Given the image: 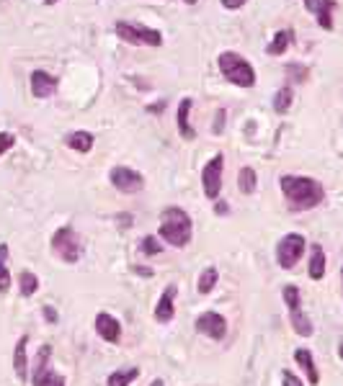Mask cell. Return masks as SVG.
I'll use <instances>...</instances> for the list:
<instances>
[{
	"label": "cell",
	"instance_id": "cell-1",
	"mask_svg": "<svg viewBox=\"0 0 343 386\" xmlns=\"http://www.w3.org/2000/svg\"><path fill=\"white\" fill-rule=\"evenodd\" d=\"M279 188L292 211H310V209L320 207L325 198L323 183L310 175H281Z\"/></svg>",
	"mask_w": 343,
	"mask_h": 386
},
{
	"label": "cell",
	"instance_id": "cell-2",
	"mask_svg": "<svg viewBox=\"0 0 343 386\" xmlns=\"http://www.w3.org/2000/svg\"><path fill=\"white\" fill-rule=\"evenodd\" d=\"M162 243H168L171 247H186L194 237V225L191 216L178 207H168L160 214V229H158Z\"/></svg>",
	"mask_w": 343,
	"mask_h": 386
},
{
	"label": "cell",
	"instance_id": "cell-3",
	"mask_svg": "<svg viewBox=\"0 0 343 386\" xmlns=\"http://www.w3.org/2000/svg\"><path fill=\"white\" fill-rule=\"evenodd\" d=\"M217 67L225 75V80L237 85V88H253L256 85V70H253V64L245 57H240L237 52H222L217 57Z\"/></svg>",
	"mask_w": 343,
	"mask_h": 386
},
{
	"label": "cell",
	"instance_id": "cell-4",
	"mask_svg": "<svg viewBox=\"0 0 343 386\" xmlns=\"http://www.w3.org/2000/svg\"><path fill=\"white\" fill-rule=\"evenodd\" d=\"M52 252L62 263H67V265L81 261L83 243H81V237H78V232H75L72 227H60V229L52 234Z\"/></svg>",
	"mask_w": 343,
	"mask_h": 386
},
{
	"label": "cell",
	"instance_id": "cell-5",
	"mask_svg": "<svg viewBox=\"0 0 343 386\" xmlns=\"http://www.w3.org/2000/svg\"><path fill=\"white\" fill-rule=\"evenodd\" d=\"M117 36L126 44L135 46H160L162 44V34L158 28L150 26H140V24H132V21H119L117 26Z\"/></svg>",
	"mask_w": 343,
	"mask_h": 386
},
{
	"label": "cell",
	"instance_id": "cell-6",
	"mask_svg": "<svg viewBox=\"0 0 343 386\" xmlns=\"http://www.w3.org/2000/svg\"><path fill=\"white\" fill-rule=\"evenodd\" d=\"M31 386H65V378L52 369V345H42L31 369Z\"/></svg>",
	"mask_w": 343,
	"mask_h": 386
},
{
	"label": "cell",
	"instance_id": "cell-7",
	"mask_svg": "<svg viewBox=\"0 0 343 386\" xmlns=\"http://www.w3.org/2000/svg\"><path fill=\"white\" fill-rule=\"evenodd\" d=\"M307 250V240L302 237L299 232H289L284 234L276 245V263H279V268L284 270H292L302 261V255Z\"/></svg>",
	"mask_w": 343,
	"mask_h": 386
},
{
	"label": "cell",
	"instance_id": "cell-8",
	"mask_svg": "<svg viewBox=\"0 0 343 386\" xmlns=\"http://www.w3.org/2000/svg\"><path fill=\"white\" fill-rule=\"evenodd\" d=\"M222 178H225V155L217 152L215 157L204 165V170H201V188H204V196H207L209 201H219Z\"/></svg>",
	"mask_w": 343,
	"mask_h": 386
},
{
	"label": "cell",
	"instance_id": "cell-9",
	"mask_svg": "<svg viewBox=\"0 0 343 386\" xmlns=\"http://www.w3.org/2000/svg\"><path fill=\"white\" fill-rule=\"evenodd\" d=\"M108 180H111V186H114L119 193H140V191L144 188L142 173L132 170V168H126V165H114V168L108 170Z\"/></svg>",
	"mask_w": 343,
	"mask_h": 386
},
{
	"label": "cell",
	"instance_id": "cell-10",
	"mask_svg": "<svg viewBox=\"0 0 343 386\" xmlns=\"http://www.w3.org/2000/svg\"><path fill=\"white\" fill-rule=\"evenodd\" d=\"M196 333H201L209 340H225L227 319L219 312H204L196 317Z\"/></svg>",
	"mask_w": 343,
	"mask_h": 386
},
{
	"label": "cell",
	"instance_id": "cell-11",
	"mask_svg": "<svg viewBox=\"0 0 343 386\" xmlns=\"http://www.w3.org/2000/svg\"><path fill=\"white\" fill-rule=\"evenodd\" d=\"M96 333H99L101 340L117 345L122 340V322L114 315H108V312H99L96 315Z\"/></svg>",
	"mask_w": 343,
	"mask_h": 386
},
{
	"label": "cell",
	"instance_id": "cell-12",
	"mask_svg": "<svg viewBox=\"0 0 343 386\" xmlns=\"http://www.w3.org/2000/svg\"><path fill=\"white\" fill-rule=\"evenodd\" d=\"M57 88H60V80L47 70L31 72V96L34 98H52Z\"/></svg>",
	"mask_w": 343,
	"mask_h": 386
},
{
	"label": "cell",
	"instance_id": "cell-13",
	"mask_svg": "<svg viewBox=\"0 0 343 386\" xmlns=\"http://www.w3.org/2000/svg\"><path fill=\"white\" fill-rule=\"evenodd\" d=\"M176 294H178L176 283L165 286V291H162L160 299H158V304H155V319H158V322H162V324L173 322V317H176Z\"/></svg>",
	"mask_w": 343,
	"mask_h": 386
},
{
	"label": "cell",
	"instance_id": "cell-14",
	"mask_svg": "<svg viewBox=\"0 0 343 386\" xmlns=\"http://www.w3.org/2000/svg\"><path fill=\"white\" fill-rule=\"evenodd\" d=\"M191 106H194V100L191 98H181L178 114H176V119H178V134L183 137L186 142L196 139V129L191 126Z\"/></svg>",
	"mask_w": 343,
	"mask_h": 386
},
{
	"label": "cell",
	"instance_id": "cell-15",
	"mask_svg": "<svg viewBox=\"0 0 343 386\" xmlns=\"http://www.w3.org/2000/svg\"><path fill=\"white\" fill-rule=\"evenodd\" d=\"M28 335H21L13 348V371H16L18 381H28V356H26Z\"/></svg>",
	"mask_w": 343,
	"mask_h": 386
},
{
	"label": "cell",
	"instance_id": "cell-16",
	"mask_svg": "<svg viewBox=\"0 0 343 386\" xmlns=\"http://www.w3.org/2000/svg\"><path fill=\"white\" fill-rule=\"evenodd\" d=\"M294 360H297L299 369L307 374V381H310V386L320 384V371H317V366H315V358H312V353L307 351V348H299V351H294Z\"/></svg>",
	"mask_w": 343,
	"mask_h": 386
},
{
	"label": "cell",
	"instance_id": "cell-17",
	"mask_svg": "<svg viewBox=\"0 0 343 386\" xmlns=\"http://www.w3.org/2000/svg\"><path fill=\"white\" fill-rule=\"evenodd\" d=\"M65 144L70 147V150H75V152H90L93 150V144H96V137L90 134V132H85V129H78V132H70V134L65 137Z\"/></svg>",
	"mask_w": 343,
	"mask_h": 386
},
{
	"label": "cell",
	"instance_id": "cell-18",
	"mask_svg": "<svg viewBox=\"0 0 343 386\" xmlns=\"http://www.w3.org/2000/svg\"><path fill=\"white\" fill-rule=\"evenodd\" d=\"M307 273L312 281H323L325 276V250L320 245H312L310 247V265H307Z\"/></svg>",
	"mask_w": 343,
	"mask_h": 386
},
{
	"label": "cell",
	"instance_id": "cell-19",
	"mask_svg": "<svg viewBox=\"0 0 343 386\" xmlns=\"http://www.w3.org/2000/svg\"><path fill=\"white\" fill-rule=\"evenodd\" d=\"M289 324H292V330L299 335V337H310V335L315 333V327L310 322V317L302 312V309H292L289 312Z\"/></svg>",
	"mask_w": 343,
	"mask_h": 386
},
{
	"label": "cell",
	"instance_id": "cell-20",
	"mask_svg": "<svg viewBox=\"0 0 343 386\" xmlns=\"http://www.w3.org/2000/svg\"><path fill=\"white\" fill-rule=\"evenodd\" d=\"M292 42H294V31L292 28H281V31L274 34L271 44L266 46V54H284L292 46Z\"/></svg>",
	"mask_w": 343,
	"mask_h": 386
},
{
	"label": "cell",
	"instance_id": "cell-21",
	"mask_svg": "<svg viewBox=\"0 0 343 386\" xmlns=\"http://www.w3.org/2000/svg\"><path fill=\"white\" fill-rule=\"evenodd\" d=\"M140 378V369L135 366H129V369H119V371H111L106 378V386H132Z\"/></svg>",
	"mask_w": 343,
	"mask_h": 386
},
{
	"label": "cell",
	"instance_id": "cell-22",
	"mask_svg": "<svg viewBox=\"0 0 343 386\" xmlns=\"http://www.w3.org/2000/svg\"><path fill=\"white\" fill-rule=\"evenodd\" d=\"M237 188H240V193H245V196L256 193V188H258V175H256L253 168L245 165V168L237 170Z\"/></svg>",
	"mask_w": 343,
	"mask_h": 386
},
{
	"label": "cell",
	"instance_id": "cell-23",
	"mask_svg": "<svg viewBox=\"0 0 343 386\" xmlns=\"http://www.w3.org/2000/svg\"><path fill=\"white\" fill-rule=\"evenodd\" d=\"M333 10H335V0H320V6L315 10L317 26L325 28V31H333Z\"/></svg>",
	"mask_w": 343,
	"mask_h": 386
},
{
	"label": "cell",
	"instance_id": "cell-24",
	"mask_svg": "<svg viewBox=\"0 0 343 386\" xmlns=\"http://www.w3.org/2000/svg\"><path fill=\"white\" fill-rule=\"evenodd\" d=\"M8 258H10V250L6 243H0V294H6L10 288V268H8Z\"/></svg>",
	"mask_w": 343,
	"mask_h": 386
},
{
	"label": "cell",
	"instance_id": "cell-25",
	"mask_svg": "<svg viewBox=\"0 0 343 386\" xmlns=\"http://www.w3.org/2000/svg\"><path fill=\"white\" fill-rule=\"evenodd\" d=\"M18 291L24 297H34L36 291H39V276L31 273V270H21L18 273Z\"/></svg>",
	"mask_w": 343,
	"mask_h": 386
},
{
	"label": "cell",
	"instance_id": "cell-26",
	"mask_svg": "<svg viewBox=\"0 0 343 386\" xmlns=\"http://www.w3.org/2000/svg\"><path fill=\"white\" fill-rule=\"evenodd\" d=\"M292 100H294V90L289 88V85H284V88H279L274 93V111L284 116L289 108H292Z\"/></svg>",
	"mask_w": 343,
	"mask_h": 386
},
{
	"label": "cell",
	"instance_id": "cell-27",
	"mask_svg": "<svg viewBox=\"0 0 343 386\" xmlns=\"http://www.w3.org/2000/svg\"><path fill=\"white\" fill-rule=\"evenodd\" d=\"M217 281H219V273H217L215 265H209V268H204V273L199 276V294H212L217 286Z\"/></svg>",
	"mask_w": 343,
	"mask_h": 386
},
{
	"label": "cell",
	"instance_id": "cell-28",
	"mask_svg": "<svg viewBox=\"0 0 343 386\" xmlns=\"http://www.w3.org/2000/svg\"><path fill=\"white\" fill-rule=\"evenodd\" d=\"M281 297H284V304L289 306V312L292 309H302V291H299L294 283H289V286H284V291H281Z\"/></svg>",
	"mask_w": 343,
	"mask_h": 386
},
{
	"label": "cell",
	"instance_id": "cell-29",
	"mask_svg": "<svg viewBox=\"0 0 343 386\" xmlns=\"http://www.w3.org/2000/svg\"><path fill=\"white\" fill-rule=\"evenodd\" d=\"M287 78L292 82H305L307 78H310V70H307L305 64H299V62H289L287 64Z\"/></svg>",
	"mask_w": 343,
	"mask_h": 386
},
{
	"label": "cell",
	"instance_id": "cell-30",
	"mask_svg": "<svg viewBox=\"0 0 343 386\" xmlns=\"http://www.w3.org/2000/svg\"><path fill=\"white\" fill-rule=\"evenodd\" d=\"M142 252L144 255H160L162 243L158 240V237H153V234H147V237L142 240Z\"/></svg>",
	"mask_w": 343,
	"mask_h": 386
},
{
	"label": "cell",
	"instance_id": "cell-31",
	"mask_svg": "<svg viewBox=\"0 0 343 386\" xmlns=\"http://www.w3.org/2000/svg\"><path fill=\"white\" fill-rule=\"evenodd\" d=\"M16 144V137L10 134V132H0V155H6Z\"/></svg>",
	"mask_w": 343,
	"mask_h": 386
},
{
	"label": "cell",
	"instance_id": "cell-32",
	"mask_svg": "<svg viewBox=\"0 0 343 386\" xmlns=\"http://www.w3.org/2000/svg\"><path fill=\"white\" fill-rule=\"evenodd\" d=\"M281 386H305V384H302V378L294 376L292 371H281Z\"/></svg>",
	"mask_w": 343,
	"mask_h": 386
},
{
	"label": "cell",
	"instance_id": "cell-33",
	"mask_svg": "<svg viewBox=\"0 0 343 386\" xmlns=\"http://www.w3.org/2000/svg\"><path fill=\"white\" fill-rule=\"evenodd\" d=\"M248 0H222V8L227 10H237V8H243Z\"/></svg>",
	"mask_w": 343,
	"mask_h": 386
},
{
	"label": "cell",
	"instance_id": "cell-34",
	"mask_svg": "<svg viewBox=\"0 0 343 386\" xmlns=\"http://www.w3.org/2000/svg\"><path fill=\"white\" fill-rule=\"evenodd\" d=\"M42 315H44V319L49 324H57V319H60V317H57V312H54L52 306H44V309H42Z\"/></svg>",
	"mask_w": 343,
	"mask_h": 386
},
{
	"label": "cell",
	"instance_id": "cell-35",
	"mask_svg": "<svg viewBox=\"0 0 343 386\" xmlns=\"http://www.w3.org/2000/svg\"><path fill=\"white\" fill-rule=\"evenodd\" d=\"M132 270H135L137 276H144V279H150V276H153V268H147V265H135Z\"/></svg>",
	"mask_w": 343,
	"mask_h": 386
},
{
	"label": "cell",
	"instance_id": "cell-36",
	"mask_svg": "<svg viewBox=\"0 0 343 386\" xmlns=\"http://www.w3.org/2000/svg\"><path fill=\"white\" fill-rule=\"evenodd\" d=\"M222 121H225V111L219 108V111H217V121H215V134H219V132H222Z\"/></svg>",
	"mask_w": 343,
	"mask_h": 386
},
{
	"label": "cell",
	"instance_id": "cell-37",
	"mask_svg": "<svg viewBox=\"0 0 343 386\" xmlns=\"http://www.w3.org/2000/svg\"><path fill=\"white\" fill-rule=\"evenodd\" d=\"M215 211H217V214H219V216H222V214H227V211H230V207H227V204H222V201H217Z\"/></svg>",
	"mask_w": 343,
	"mask_h": 386
},
{
	"label": "cell",
	"instance_id": "cell-38",
	"mask_svg": "<svg viewBox=\"0 0 343 386\" xmlns=\"http://www.w3.org/2000/svg\"><path fill=\"white\" fill-rule=\"evenodd\" d=\"M305 6H307V10H310V13H315L317 6H320V0H305Z\"/></svg>",
	"mask_w": 343,
	"mask_h": 386
},
{
	"label": "cell",
	"instance_id": "cell-39",
	"mask_svg": "<svg viewBox=\"0 0 343 386\" xmlns=\"http://www.w3.org/2000/svg\"><path fill=\"white\" fill-rule=\"evenodd\" d=\"M162 108H165V100L155 103V106H147V111H150V114H158V111H162Z\"/></svg>",
	"mask_w": 343,
	"mask_h": 386
},
{
	"label": "cell",
	"instance_id": "cell-40",
	"mask_svg": "<svg viewBox=\"0 0 343 386\" xmlns=\"http://www.w3.org/2000/svg\"><path fill=\"white\" fill-rule=\"evenodd\" d=\"M150 386H165V384H162V378H155V381H153Z\"/></svg>",
	"mask_w": 343,
	"mask_h": 386
},
{
	"label": "cell",
	"instance_id": "cell-41",
	"mask_svg": "<svg viewBox=\"0 0 343 386\" xmlns=\"http://www.w3.org/2000/svg\"><path fill=\"white\" fill-rule=\"evenodd\" d=\"M338 356H341V360H343V342L338 345Z\"/></svg>",
	"mask_w": 343,
	"mask_h": 386
},
{
	"label": "cell",
	"instance_id": "cell-42",
	"mask_svg": "<svg viewBox=\"0 0 343 386\" xmlns=\"http://www.w3.org/2000/svg\"><path fill=\"white\" fill-rule=\"evenodd\" d=\"M47 6H54V3H60V0H44Z\"/></svg>",
	"mask_w": 343,
	"mask_h": 386
},
{
	"label": "cell",
	"instance_id": "cell-43",
	"mask_svg": "<svg viewBox=\"0 0 343 386\" xmlns=\"http://www.w3.org/2000/svg\"><path fill=\"white\" fill-rule=\"evenodd\" d=\"M183 3H189V6H194V3H196V0H183Z\"/></svg>",
	"mask_w": 343,
	"mask_h": 386
},
{
	"label": "cell",
	"instance_id": "cell-44",
	"mask_svg": "<svg viewBox=\"0 0 343 386\" xmlns=\"http://www.w3.org/2000/svg\"><path fill=\"white\" fill-rule=\"evenodd\" d=\"M341 279H343V268H341Z\"/></svg>",
	"mask_w": 343,
	"mask_h": 386
}]
</instances>
